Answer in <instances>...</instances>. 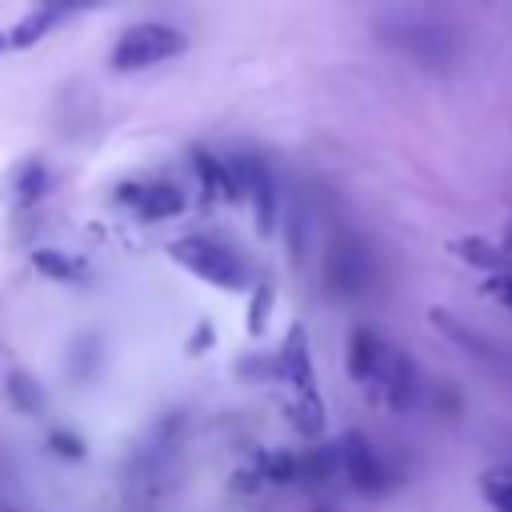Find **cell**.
Listing matches in <instances>:
<instances>
[{
	"mask_svg": "<svg viewBox=\"0 0 512 512\" xmlns=\"http://www.w3.org/2000/svg\"><path fill=\"white\" fill-rule=\"evenodd\" d=\"M168 256H172L180 268H188L192 276H200V280H208V284H216V288L236 292V288L248 284V272H244L240 256H236L232 248L208 240V236H180V240L168 244Z\"/></svg>",
	"mask_w": 512,
	"mask_h": 512,
	"instance_id": "1",
	"label": "cell"
},
{
	"mask_svg": "<svg viewBox=\"0 0 512 512\" xmlns=\"http://www.w3.org/2000/svg\"><path fill=\"white\" fill-rule=\"evenodd\" d=\"M372 280H376V264H372L368 244L352 232H336L324 248V284H328V292H336L344 300H356L372 288Z\"/></svg>",
	"mask_w": 512,
	"mask_h": 512,
	"instance_id": "2",
	"label": "cell"
},
{
	"mask_svg": "<svg viewBox=\"0 0 512 512\" xmlns=\"http://www.w3.org/2000/svg\"><path fill=\"white\" fill-rule=\"evenodd\" d=\"M188 48V36L172 24H132L116 36L112 48V68L120 72H136V68H152L160 60H172Z\"/></svg>",
	"mask_w": 512,
	"mask_h": 512,
	"instance_id": "3",
	"label": "cell"
},
{
	"mask_svg": "<svg viewBox=\"0 0 512 512\" xmlns=\"http://www.w3.org/2000/svg\"><path fill=\"white\" fill-rule=\"evenodd\" d=\"M368 388H376V396L392 412H408L420 400V372H416V364H412V356L404 348L388 344L384 348V360H380V368H376V376H372Z\"/></svg>",
	"mask_w": 512,
	"mask_h": 512,
	"instance_id": "4",
	"label": "cell"
},
{
	"mask_svg": "<svg viewBox=\"0 0 512 512\" xmlns=\"http://www.w3.org/2000/svg\"><path fill=\"white\" fill-rule=\"evenodd\" d=\"M340 468H344V476H348V484L352 488H360V492H368V496H384L388 488H392V472H388V464L380 460V452L368 444V436L364 432H344V440H340Z\"/></svg>",
	"mask_w": 512,
	"mask_h": 512,
	"instance_id": "5",
	"label": "cell"
},
{
	"mask_svg": "<svg viewBox=\"0 0 512 512\" xmlns=\"http://www.w3.org/2000/svg\"><path fill=\"white\" fill-rule=\"evenodd\" d=\"M124 200L144 216V220H164V216H180L184 212V192L176 184H132L124 188Z\"/></svg>",
	"mask_w": 512,
	"mask_h": 512,
	"instance_id": "6",
	"label": "cell"
},
{
	"mask_svg": "<svg viewBox=\"0 0 512 512\" xmlns=\"http://www.w3.org/2000/svg\"><path fill=\"white\" fill-rule=\"evenodd\" d=\"M384 348H388V340H384L380 332H372V328H356L352 340H348V356H344L348 376H352L356 384L368 388L372 376H376V368H380V360H384Z\"/></svg>",
	"mask_w": 512,
	"mask_h": 512,
	"instance_id": "7",
	"label": "cell"
},
{
	"mask_svg": "<svg viewBox=\"0 0 512 512\" xmlns=\"http://www.w3.org/2000/svg\"><path fill=\"white\" fill-rule=\"evenodd\" d=\"M436 324L464 348V352H472V356H480V360H488V364H496V368H504V372H512V352L508 348H500L496 340H488V336H480V332H472V328H464V324H452L448 316H436Z\"/></svg>",
	"mask_w": 512,
	"mask_h": 512,
	"instance_id": "8",
	"label": "cell"
},
{
	"mask_svg": "<svg viewBox=\"0 0 512 512\" xmlns=\"http://www.w3.org/2000/svg\"><path fill=\"white\" fill-rule=\"evenodd\" d=\"M452 252L464 256L468 264L484 268L488 276H492V272H512V256L504 252V244H492V240H484V236H460V240L452 244Z\"/></svg>",
	"mask_w": 512,
	"mask_h": 512,
	"instance_id": "9",
	"label": "cell"
},
{
	"mask_svg": "<svg viewBox=\"0 0 512 512\" xmlns=\"http://www.w3.org/2000/svg\"><path fill=\"white\" fill-rule=\"evenodd\" d=\"M248 192H252V200H256V220H260V232L268 236L272 232V224H276V184H272V176H268V168L264 164H248Z\"/></svg>",
	"mask_w": 512,
	"mask_h": 512,
	"instance_id": "10",
	"label": "cell"
},
{
	"mask_svg": "<svg viewBox=\"0 0 512 512\" xmlns=\"http://www.w3.org/2000/svg\"><path fill=\"white\" fill-rule=\"evenodd\" d=\"M56 20H60V16H52V12L36 8L32 16H24V20H20V24L8 32V44H12V48H32V44H36V40H40V36H44V32L56 24Z\"/></svg>",
	"mask_w": 512,
	"mask_h": 512,
	"instance_id": "11",
	"label": "cell"
},
{
	"mask_svg": "<svg viewBox=\"0 0 512 512\" xmlns=\"http://www.w3.org/2000/svg\"><path fill=\"white\" fill-rule=\"evenodd\" d=\"M480 488H484V500H488L496 512H512V476H508V472H488V476L480 480Z\"/></svg>",
	"mask_w": 512,
	"mask_h": 512,
	"instance_id": "12",
	"label": "cell"
},
{
	"mask_svg": "<svg viewBox=\"0 0 512 512\" xmlns=\"http://www.w3.org/2000/svg\"><path fill=\"white\" fill-rule=\"evenodd\" d=\"M32 264L40 268V272H48V276H56V280H76L80 276V264L76 260H68V256H60V252H32Z\"/></svg>",
	"mask_w": 512,
	"mask_h": 512,
	"instance_id": "13",
	"label": "cell"
},
{
	"mask_svg": "<svg viewBox=\"0 0 512 512\" xmlns=\"http://www.w3.org/2000/svg\"><path fill=\"white\" fill-rule=\"evenodd\" d=\"M480 292L492 296L496 304H504V308L512 312V272H492V276H484Z\"/></svg>",
	"mask_w": 512,
	"mask_h": 512,
	"instance_id": "14",
	"label": "cell"
},
{
	"mask_svg": "<svg viewBox=\"0 0 512 512\" xmlns=\"http://www.w3.org/2000/svg\"><path fill=\"white\" fill-rule=\"evenodd\" d=\"M100 0H36V8L52 12V16H72V12H84V8H96Z\"/></svg>",
	"mask_w": 512,
	"mask_h": 512,
	"instance_id": "15",
	"label": "cell"
},
{
	"mask_svg": "<svg viewBox=\"0 0 512 512\" xmlns=\"http://www.w3.org/2000/svg\"><path fill=\"white\" fill-rule=\"evenodd\" d=\"M4 48H8V36H4V32H0V52H4Z\"/></svg>",
	"mask_w": 512,
	"mask_h": 512,
	"instance_id": "16",
	"label": "cell"
},
{
	"mask_svg": "<svg viewBox=\"0 0 512 512\" xmlns=\"http://www.w3.org/2000/svg\"><path fill=\"white\" fill-rule=\"evenodd\" d=\"M504 252H508V256H512V236H508V240H504Z\"/></svg>",
	"mask_w": 512,
	"mask_h": 512,
	"instance_id": "17",
	"label": "cell"
}]
</instances>
